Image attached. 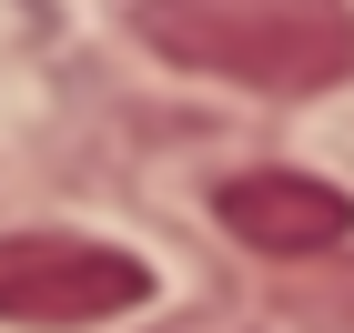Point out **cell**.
I'll list each match as a JSON object with an SVG mask.
<instances>
[{
    "mask_svg": "<svg viewBox=\"0 0 354 333\" xmlns=\"http://www.w3.org/2000/svg\"><path fill=\"white\" fill-rule=\"evenodd\" d=\"M132 30L162 61L243 91L354 81V0H132Z\"/></svg>",
    "mask_w": 354,
    "mask_h": 333,
    "instance_id": "1",
    "label": "cell"
},
{
    "mask_svg": "<svg viewBox=\"0 0 354 333\" xmlns=\"http://www.w3.org/2000/svg\"><path fill=\"white\" fill-rule=\"evenodd\" d=\"M152 303V263L91 232H0V323H111Z\"/></svg>",
    "mask_w": 354,
    "mask_h": 333,
    "instance_id": "2",
    "label": "cell"
},
{
    "mask_svg": "<svg viewBox=\"0 0 354 333\" xmlns=\"http://www.w3.org/2000/svg\"><path fill=\"white\" fill-rule=\"evenodd\" d=\"M223 232L253 252H273V263H294V252H334L354 232V202L334 192L324 172H233L213 192Z\"/></svg>",
    "mask_w": 354,
    "mask_h": 333,
    "instance_id": "3",
    "label": "cell"
}]
</instances>
